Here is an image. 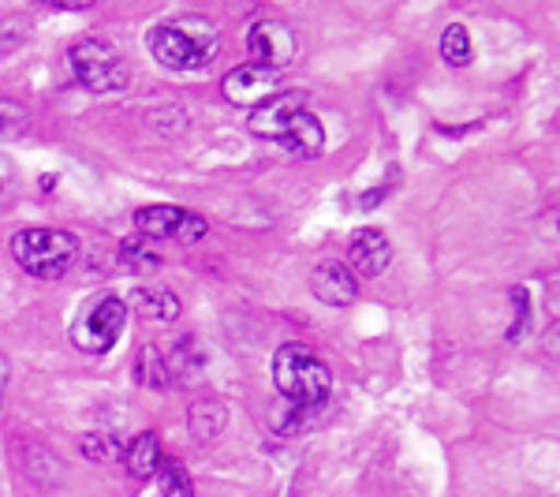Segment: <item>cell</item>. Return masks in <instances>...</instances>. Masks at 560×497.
Segmentation results:
<instances>
[{
  "label": "cell",
  "mask_w": 560,
  "mask_h": 497,
  "mask_svg": "<svg viewBox=\"0 0 560 497\" xmlns=\"http://www.w3.org/2000/svg\"><path fill=\"white\" fill-rule=\"evenodd\" d=\"M273 385L277 393L292 404V415H284L288 423H280L284 434L303 430L306 423L318 415L332 396V374L325 367L318 351L306 345H284L273 356Z\"/></svg>",
  "instance_id": "1"
},
{
  "label": "cell",
  "mask_w": 560,
  "mask_h": 497,
  "mask_svg": "<svg viewBox=\"0 0 560 497\" xmlns=\"http://www.w3.org/2000/svg\"><path fill=\"white\" fill-rule=\"evenodd\" d=\"M150 53L158 65H165L168 71H198L213 60V53L221 49V34L210 20L191 15L184 23H165L150 31Z\"/></svg>",
  "instance_id": "2"
},
{
  "label": "cell",
  "mask_w": 560,
  "mask_h": 497,
  "mask_svg": "<svg viewBox=\"0 0 560 497\" xmlns=\"http://www.w3.org/2000/svg\"><path fill=\"white\" fill-rule=\"evenodd\" d=\"M12 258L31 277L57 281L79 258V236L65 229H23L12 236Z\"/></svg>",
  "instance_id": "3"
},
{
  "label": "cell",
  "mask_w": 560,
  "mask_h": 497,
  "mask_svg": "<svg viewBox=\"0 0 560 497\" xmlns=\"http://www.w3.org/2000/svg\"><path fill=\"white\" fill-rule=\"evenodd\" d=\"M68 71L79 86L90 90V94H113V90H124L131 79L128 60L116 53V45H108L102 38H86L68 49Z\"/></svg>",
  "instance_id": "4"
},
{
  "label": "cell",
  "mask_w": 560,
  "mask_h": 497,
  "mask_svg": "<svg viewBox=\"0 0 560 497\" xmlns=\"http://www.w3.org/2000/svg\"><path fill=\"white\" fill-rule=\"evenodd\" d=\"M124 322H128V303H124L120 296H97V300L79 314L75 330H71V340H75V348L86 351V356H105V351L120 340Z\"/></svg>",
  "instance_id": "5"
},
{
  "label": "cell",
  "mask_w": 560,
  "mask_h": 497,
  "mask_svg": "<svg viewBox=\"0 0 560 497\" xmlns=\"http://www.w3.org/2000/svg\"><path fill=\"white\" fill-rule=\"evenodd\" d=\"M135 224L147 240H179V243H198L210 232V224L198 213L184 210V206H147L135 213Z\"/></svg>",
  "instance_id": "6"
},
{
  "label": "cell",
  "mask_w": 560,
  "mask_h": 497,
  "mask_svg": "<svg viewBox=\"0 0 560 497\" xmlns=\"http://www.w3.org/2000/svg\"><path fill=\"white\" fill-rule=\"evenodd\" d=\"M300 113H306V90H277L273 97H266L261 105H255L247 128H250V135H258V139L280 142Z\"/></svg>",
  "instance_id": "7"
},
{
  "label": "cell",
  "mask_w": 560,
  "mask_h": 497,
  "mask_svg": "<svg viewBox=\"0 0 560 497\" xmlns=\"http://www.w3.org/2000/svg\"><path fill=\"white\" fill-rule=\"evenodd\" d=\"M247 49L255 57V65L280 71L295 57V34L277 20H261L247 31Z\"/></svg>",
  "instance_id": "8"
},
{
  "label": "cell",
  "mask_w": 560,
  "mask_h": 497,
  "mask_svg": "<svg viewBox=\"0 0 560 497\" xmlns=\"http://www.w3.org/2000/svg\"><path fill=\"white\" fill-rule=\"evenodd\" d=\"M221 90L232 105H261L266 97L277 94V71H269L250 60V65L232 68L229 76H224Z\"/></svg>",
  "instance_id": "9"
},
{
  "label": "cell",
  "mask_w": 560,
  "mask_h": 497,
  "mask_svg": "<svg viewBox=\"0 0 560 497\" xmlns=\"http://www.w3.org/2000/svg\"><path fill=\"white\" fill-rule=\"evenodd\" d=\"M311 288L322 303L329 307H348L359 296V277L351 274L345 262H318V269L311 274Z\"/></svg>",
  "instance_id": "10"
},
{
  "label": "cell",
  "mask_w": 560,
  "mask_h": 497,
  "mask_svg": "<svg viewBox=\"0 0 560 497\" xmlns=\"http://www.w3.org/2000/svg\"><path fill=\"white\" fill-rule=\"evenodd\" d=\"M388 262H393V243L382 229H363L355 232V240H351V266H355L359 277H382L388 269Z\"/></svg>",
  "instance_id": "11"
},
{
  "label": "cell",
  "mask_w": 560,
  "mask_h": 497,
  "mask_svg": "<svg viewBox=\"0 0 560 497\" xmlns=\"http://www.w3.org/2000/svg\"><path fill=\"white\" fill-rule=\"evenodd\" d=\"M131 307L142 314V319H158V322H173V319H179V311H184V303L176 300V292L165 285H139L131 292Z\"/></svg>",
  "instance_id": "12"
},
{
  "label": "cell",
  "mask_w": 560,
  "mask_h": 497,
  "mask_svg": "<svg viewBox=\"0 0 560 497\" xmlns=\"http://www.w3.org/2000/svg\"><path fill=\"white\" fill-rule=\"evenodd\" d=\"M280 142H284L292 153H300V158H318V153L325 150V128H322L318 116L306 108V113L295 116L292 128H288V135Z\"/></svg>",
  "instance_id": "13"
},
{
  "label": "cell",
  "mask_w": 560,
  "mask_h": 497,
  "mask_svg": "<svg viewBox=\"0 0 560 497\" xmlns=\"http://www.w3.org/2000/svg\"><path fill=\"white\" fill-rule=\"evenodd\" d=\"M158 467H161V441H158V434H139V438L131 441V449H128V472L135 478H153L158 475Z\"/></svg>",
  "instance_id": "14"
},
{
  "label": "cell",
  "mask_w": 560,
  "mask_h": 497,
  "mask_svg": "<svg viewBox=\"0 0 560 497\" xmlns=\"http://www.w3.org/2000/svg\"><path fill=\"white\" fill-rule=\"evenodd\" d=\"M135 382H139L142 390H165V385L173 382L165 359H161V351L153 345H142L139 356H135Z\"/></svg>",
  "instance_id": "15"
},
{
  "label": "cell",
  "mask_w": 560,
  "mask_h": 497,
  "mask_svg": "<svg viewBox=\"0 0 560 497\" xmlns=\"http://www.w3.org/2000/svg\"><path fill=\"white\" fill-rule=\"evenodd\" d=\"M120 258H124V266L135 269V274H153V269H161V251L153 247L147 236L124 240Z\"/></svg>",
  "instance_id": "16"
},
{
  "label": "cell",
  "mask_w": 560,
  "mask_h": 497,
  "mask_svg": "<svg viewBox=\"0 0 560 497\" xmlns=\"http://www.w3.org/2000/svg\"><path fill=\"white\" fill-rule=\"evenodd\" d=\"M441 57H445V65H453V68L471 65V34H467L464 23L445 26V34H441Z\"/></svg>",
  "instance_id": "17"
},
{
  "label": "cell",
  "mask_w": 560,
  "mask_h": 497,
  "mask_svg": "<svg viewBox=\"0 0 560 497\" xmlns=\"http://www.w3.org/2000/svg\"><path fill=\"white\" fill-rule=\"evenodd\" d=\"M202 348H198V340L195 337H187V340H179L176 351H173V359H165V367H168V378H195L198 370H202Z\"/></svg>",
  "instance_id": "18"
},
{
  "label": "cell",
  "mask_w": 560,
  "mask_h": 497,
  "mask_svg": "<svg viewBox=\"0 0 560 497\" xmlns=\"http://www.w3.org/2000/svg\"><path fill=\"white\" fill-rule=\"evenodd\" d=\"M224 404L221 401H198L191 408V427L198 430V438H217L224 430Z\"/></svg>",
  "instance_id": "19"
},
{
  "label": "cell",
  "mask_w": 560,
  "mask_h": 497,
  "mask_svg": "<svg viewBox=\"0 0 560 497\" xmlns=\"http://www.w3.org/2000/svg\"><path fill=\"white\" fill-rule=\"evenodd\" d=\"M79 449H83L86 460H97V464H108V460L120 456V446H116L113 434H83V438H79Z\"/></svg>",
  "instance_id": "20"
},
{
  "label": "cell",
  "mask_w": 560,
  "mask_h": 497,
  "mask_svg": "<svg viewBox=\"0 0 560 497\" xmlns=\"http://www.w3.org/2000/svg\"><path fill=\"white\" fill-rule=\"evenodd\" d=\"M161 490H165V497H195V483L184 467H168L161 475Z\"/></svg>",
  "instance_id": "21"
},
{
  "label": "cell",
  "mask_w": 560,
  "mask_h": 497,
  "mask_svg": "<svg viewBox=\"0 0 560 497\" xmlns=\"http://www.w3.org/2000/svg\"><path fill=\"white\" fill-rule=\"evenodd\" d=\"M26 128V108L20 102L0 97V135H15Z\"/></svg>",
  "instance_id": "22"
},
{
  "label": "cell",
  "mask_w": 560,
  "mask_h": 497,
  "mask_svg": "<svg viewBox=\"0 0 560 497\" xmlns=\"http://www.w3.org/2000/svg\"><path fill=\"white\" fill-rule=\"evenodd\" d=\"M4 390H8V356L0 351V404H4Z\"/></svg>",
  "instance_id": "23"
}]
</instances>
